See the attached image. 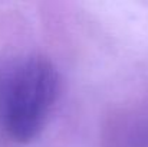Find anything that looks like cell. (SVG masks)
I'll list each match as a JSON object with an SVG mask.
<instances>
[{"instance_id":"cell-1","label":"cell","mask_w":148,"mask_h":147,"mask_svg":"<svg viewBox=\"0 0 148 147\" xmlns=\"http://www.w3.org/2000/svg\"><path fill=\"white\" fill-rule=\"evenodd\" d=\"M59 95L49 59L20 55L0 59V139L26 144L39 136Z\"/></svg>"}]
</instances>
